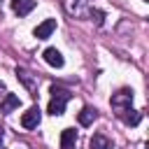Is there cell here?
<instances>
[{"mask_svg": "<svg viewBox=\"0 0 149 149\" xmlns=\"http://www.w3.org/2000/svg\"><path fill=\"white\" fill-rule=\"evenodd\" d=\"M70 100V91L61 88V86H51V100H49V107L47 112L51 116H61L65 112V102Z\"/></svg>", "mask_w": 149, "mask_h": 149, "instance_id": "1", "label": "cell"}, {"mask_svg": "<svg viewBox=\"0 0 149 149\" xmlns=\"http://www.w3.org/2000/svg\"><path fill=\"white\" fill-rule=\"evenodd\" d=\"M133 105V91L130 88H121V91H116L114 95H112V107L116 109V112H123V109H128Z\"/></svg>", "mask_w": 149, "mask_h": 149, "instance_id": "2", "label": "cell"}, {"mask_svg": "<svg viewBox=\"0 0 149 149\" xmlns=\"http://www.w3.org/2000/svg\"><path fill=\"white\" fill-rule=\"evenodd\" d=\"M16 77H19V81L30 91V95H37V77H33L26 68H16Z\"/></svg>", "mask_w": 149, "mask_h": 149, "instance_id": "3", "label": "cell"}, {"mask_svg": "<svg viewBox=\"0 0 149 149\" xmlns=\"http://www.w3.org/2000/svg\"><path fill=\"white\" fill-rule=\"evenodd\" d=\"M63 2L72 16H86V12L91 7V0H63Z\"/></svg>", "mask_w": 149, "mask_h": 149, "instance_id": "4", "label": "cell"}, {"mask_svg": "<svg viewBox=\"0 0 149 149\" xmlns=\"http://www.w3.org/2000/svg\"><path fill=\"white\" fill-rule=\"evenodd\" d=\"M40 119H42V112H40V107H30L28 112H23V116H21V126L23 128H37V123H40Z\"/></svg>", "mask_w": 149, "mask_h": 149, "instance_id": "5", "label": "cell"}, {"mask_svg": "<svg viewBox=\"0 0 149 149\" xmlns=\"http://www.w3.org/2000/svg\"><path fill=\"white\" fill-rule=\"evenodd\" d=\"M54 30H56V19H47V21H42V23L33 30V35H35L37 40H47Z\"/></svg>", "mask_w": 149, "mask_h": 149, "instance_id": "6", "label": "cell"}, {"mask_svg": "<svg viewBox=\"0 0 149 149\" xmlns=\"http://www.w3.org/2000/svg\"><path fill=\"white\" fill-rule=\"evenodd\" d=\"M42 58H44L51 68H63V63H65V61H63V56H61V51H58L56 47H47V49H44V54H42Z\"/></svg>", "mask_w": 149, "mask_h": 149, "instance_id": "7", "label": "cell"}, {"mask_svg": "<svg viewBox=\"0 0 149 149\" xmlns=\"http://www.w3.org/2000/svg\"><path fill=\"white\" fill-rule=\"evenodd\" d=\"M12 9L16 16H26L35 9V0H12Z\"/></svg>", "mask_w": 149, "mask_h": 149, "instance_id": "8", "label": "cell"}, {"mask_svg": "<svg viewBox=\"0 0 149 149\" xmlns=\"http://www.w3.org/2000/svg\"><path fill=\"white\" fill-rule=\"evenodd\" d=\"M19 105H21L19 95H14V93H7V95L2 98V102H0V112H2V114H9V112H14Z\"/></svg>", "mask_w": 149, "mask_h": 149, "instance_id": "9", "label": "cell"}, {"mask_svg": "<svg viewBox=\"0 0 149 149\" xmlns=\"http://www.w3.org/2000/svg\"><path fill=\"white\" fill-rule=\"evenodd\" d=\"M74 144H77V130L65 128L61 133V149H74Z\"/></svg>", "mask_w": 149, "mask_h": 149, "instance_id": "10", "label": "cell"}, {"mask_svg": "<svg viewBox=\"0 0 149 149\" xmlns=\"http://www.w3.org/2000/svg\"><path fill=\"white\" fill-rule=\"evenodd\" d=\"M77 119H79V123H81V126H91V123L98 119V112H95L93 107H84V109L77 114Z\"/></svg>", "mask_w": 149, "mask_h": 149, "instance_id": "11", "label": "cell"}, {"mask_svg": "<svg viewBox=\"0 0 149 149\" xmlns=\"http://www.w3.org/2000/svg\"><path fill=\"white\" fill-rule=\"evenodd\" d=\"M119 114H121V119H123L128 126H137V123L142 121V112L130 109V107H128V109H123V112H119Z\"/></svg>", "mask_w": 149, "mask_h": 149, "instance_id": "12", "label": "cell"}, {"mask_svg": "<svg viewBox=\"0 0 149 149\" xmlns=\"http://www.w3.org/2000/svg\"><path fill=\"white\" fill-rule=\"evenodd\" d=\"M91 149H112V140L105 137L102 133H95L91 137Z\"/></svg>", "mask_w": 149, "mask_h": 149, "instance_id": "13", "label": "cell"}, {"mask_svg": "<svg viewBox=\"0 0 149 149\" xmlns=\"http://www.w3.org/2000/svg\"><path fill=\"white\" fill-rule=\"evenodd\" d=\"M86 14H88V16H91V19H93L98 26H102V19H105V14H102L100 9H93V7H88V12H86Z\"/></svg>", "mask_w": 149, "mask_h": 149, "instance_id": "14", "label": "cell"}, {"mask_svg": "<svg viewBox=\"0 0 149 149\" xmlns=\"http://www.w3.org/2000/svg\"><path fill=\"white\" fill-rule=\"evenodd\" d=\"M2 88H5V84H2V81H0V91H2Z\"/></svg>", "mask_w": 149, "mask_h": 149, "instance_id": "15", "label": "cell"}, {"mask_svg": "<svg viewBox=\"0 0 149 149\" xmlns=\"http://www.w3.org/2000/svg\"><path fill=\"white\" fill-rule=\"evenodd\" d=\"M0 142H2V130H0Z\"/></svg>", "mask_w": 149, "mask_h": 149, "instance_id": "16", "label": "cell"}]
</instances>
